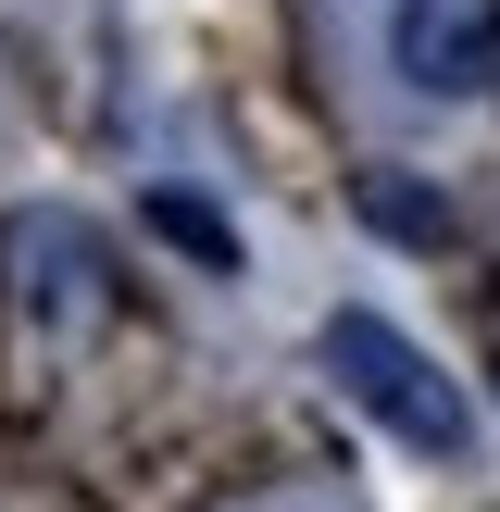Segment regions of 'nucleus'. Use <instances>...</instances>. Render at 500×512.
Here are the masks:
<instances>
[{"label":"nucleus","mask_w":500,"mask_h":512,"mask_svg":"<svg viewBox=\"0 0 500 512\" xmlns=\"http://www.w3.org/2000/svg\"><path fill=\"white\" fill-rule=\"evenodd\" d=\"M363 213L388 225V238H425V250L450 238V200H425V188H400V175H363Z\"/></svg>","instance_id":"20e7f679"},{"label":"nucleus","mask_w":500,"mask_h":512,"mask_svg":"<svg viewBox=\"0 0 500 512\" xmlns=\"http://www.w3.org/2000/svg\"><path fill=\"white\" fill-rule=\"evenodd\" d=\"M388 75L413 100H475L500 75V0H388Z\"/></svg>","instance_id":"f03ea898"},{"label":"nucleus","mask_w":500,"mask_h":512,"mask_svg":"<svg viewBox=\"0 0 500 512\" xmlns=\"http://www.w3.org/2000/svg\"><path fill=\"white\" fill-rule=\"evenodd\" d=\"M150 238H175V250H188V263L238 275V225H225L213 200H188V188H150Z\"/></svg>","instance_id":"7ed1b4c3"},{"label":"nucleus","mask_w":500,"mask_h":512,"mask_svg":"<svg viewBox=\"0 0 500 512\" xmlns=\"http://www.w3.org/2000/svg\"><path fill=\"white\" fill-rule=\"evenodd\" d=\"M325 375H338L400 450H425V463H463V450H475V400L450 388L388 313H325Z\"/></svg>","instance_id":"f257e3e1"}]
</instances>
